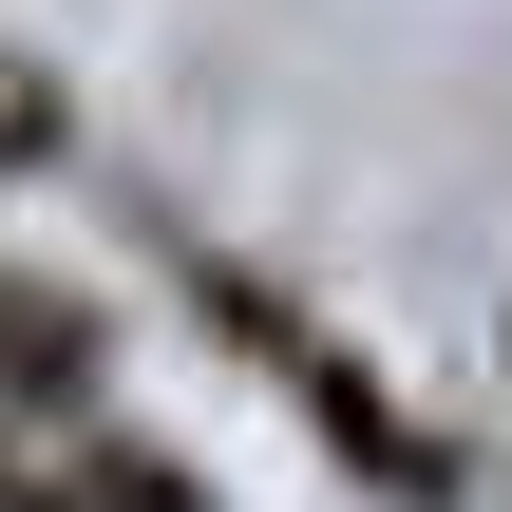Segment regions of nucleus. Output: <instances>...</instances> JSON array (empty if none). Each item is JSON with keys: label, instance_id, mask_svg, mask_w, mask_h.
Segmentation results:
<instances>
[{"label": "nucleus", "instance_id": "1", "mask_svg": "<svg viewBox=\"0 0 512 512\" xmlns=\"http://www.w3.org/2000/svg\"><path fill=\"white\" fill-rule=\"evenodd\" d=\"M285 399H304V437H323L380 512H456V437H437V418H399V380H380V361L304 342V361H285Z\"/></svg>", "mask_w": 512, "mask_h": 512}, {"label": "nucleus", "instance_id": "2", "mask_svg": "<svg viewBox=\"0 0 512 512\" xmlns=\"http://www.w3.org/2000/svg\"><path fill=\"white\" fill-rule=\"evenodd\" d=\"M95 380H114V304H95V285H57V266H0V418L76 437V418H95Z\"/></svg>", "mask_w": 512, "mask_h": 512}, {"label": "nucleus", "instance_id": "3", "mask_svg": "<svg viewBox=\"0 0 512 512\" xmlns=\"http://www.w3.org/2000/svg\"><path fill=\"white\" fill-rule=\"evenodd\" d=\"M57 152H76V95H57V76H19V57H0V171H57Z\"/></svg>", "mask_w": 512, "mask_h": 512}, {"label": "nucleus", "instance_id": "4", "mask_svg": "<svg viewBox=\"0 0 512 512\" xmlns=\"http://www.w3.org/2000/svg\"><path fill=\"white\" fill-rule=\"evenodd\" d=\"M0 512H95V494H76V456H19L0 437Z\"/></svg>", "mask_w": 512, "mask_h": 512}]
</instances>
